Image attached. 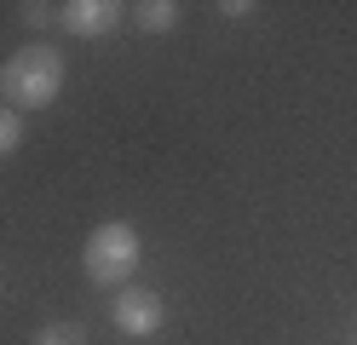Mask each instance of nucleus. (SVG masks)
Instances as JSON below:
<instances>
[{"label":"nucleus","mask_w":357,"mask_h":345,"mask_svg":"<svg viewBox=\"0 0 357 345\" xmlns=\"http://www.w3.org/2000/svg\"><path fill=\"white\" fill-rule=\"evenodd\" d=\"M63 92V52L47 40H29L24 52H12L0 69V98L6 109H47Z\"/></svg>","instance_id":"f257e3e1"},{"label":"nucleus","mask_w":357,"mask_h":345,"mask_svg":"<svg viewBox=\"0 0 357 345\" xmlns=\"http://www.w3.org/2000/svg\"><path fill=\"white\" fill-rule=\"evenodd\" d=\"M139 230H132L127 219H109V224H98L93 236H86V247H81V270H86V282L93 288H127L132 282V270H139Z\"/></svg>","instance_id":"f03ea898"},{"label":"nucleus","mask_w":357,"mask_h":345,"mask_svg":"<svg viewBox=\"0 0 357 345\" xmlns=\"http://www.w3.org/2000/svg\"><path fill=\"white\" fill-rule=\"evenodd\" d=\"M109 316H116V328L127 339H150V334H162L167 305H162V293H150V288H121L116 305H109Z\"/></svg>","instance_id":"7ed1b4c3"},{"label":"nucleus","mask_w":357,"mask_h":345,"mask_svg":"<svg viewBox=\"0 0 357 345\" xmlns=\"http://www.w3.org/2000/svg\"><path fill=\"white\" fill-rule=\"evenodd\" d=\"M121 17H127V6H116V0H70V6H58V23L70 35H81V40L109 35Z\"/></svg>","instance_id":"20e7f679"},{"label":"nucleus","mask_w":357,"mask_h":345,"mask_svg":"<svg viewBox=\"0 0 357 345\" xmlns=\"http://www.w3.org/2000/svg\"><path fill=\"white\" fill-rule=\"evenodd\" d=\"M132 29L167 35V29H178V6L173 0H139V6H132Z\"/></svg>","instance_id":"39448f33"},{"label":"nucleus","mask_w":357,"mask_h":345,"mask_svg":"<svg viewBox=\"0 0 357 345\" xmlns=\"http://www.w3.org/2000/svg\"><path fill=\"white\" fill-rule=\"evenodd\" d=\"M17 144H24V121H17V109L0 104V161H6Z\"/></svg>","instance_id":"423d86ee"},{"label":"nucleus","mask_w":357,"mask_h":345,"mask_svg":"<svg viewBox=\"0 0 357 345\" xmlns=\"http://www.w3.org/2000/svg\"><path fill=\"white\" fill-rule=\"evenodd\" d=\"M35 345H86V328H75V322H52V328H40Z\"/></svg>","instance_id":"0eeeda50"},{"label":"nucleus","mask_w":357,"mask_h":345,"mask_svg":"<svg viewBox=\"0 0 357 345\" xmlns=\"http://www.w3.org/2000/svg\"><path fill=\"white\" fill-rule=\"evenodd\" d=\"M17 17H24L29 29H47V23L58 17V6H47V0H29V6H17Z\"/></svg>","instance_id":"6e6552de"}]
</instances>
